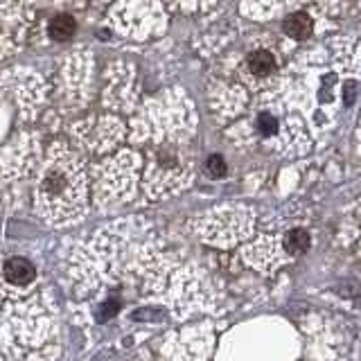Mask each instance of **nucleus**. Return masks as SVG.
<instances>
[{"label":"nucleus","mask_w":361,"mask_h":361,"mask_svg":"<svg viewBox=\"0 0 361 361\" xmlns=\"http://www.w3.org/2000/svg\"><path fill=\"white\" fill-rule=\"evenodd\" d=\"M259 124H262V131H264V133H269V131H274L276 120H274V118H269V116H262V120H259Z\"/></svg>","instance_id":"8"},{"label":"nucleus","mask_w":361,"mask_h":361,"mask_svg":"<svg viewBox=\"0 0 361 361\" xmlns=\"http://www.w3.org/2000/svg\"><path fill=\"white\" fill-rule=\"evenodd\" d=\"M248 71L255 73V75H269L276 71V59L274 54L267 52V50H257L248 56Z\"/></svg>","instance_id":"3"},{"label":"nucleus","mask_w":361,"mask_h":361,"mask_svg":"<svg viewBox=\"0 0 361 361\" xmlns=\"http://www.w3.org/2000/svg\"><path fill=\"white\" fill-rule=\"evenodd\" d=\"M3 274L7 278L9 285L14 287H27L30 282L34 280V267L23 257H11L5 262Z\"/></svg>","instance_id":"2"},{"label":"nucleus","mask_w":361,"mask_h":361,"mask_svg":"<svg viewBox=\"0 0 361 361\" xmlns=\"http://www.w3.org/2000/svg\"><path fill=\"white\" fill-rule=\"evenodd\" d=\"M285 32L293 39H305L312 32V20L307 14H293L285 20Z\"/></svg>","instance_id":"4"},{"label":"nucleus","mask_w":361,"mask_h":361,"mask_svg":"<svg viewBox=\"0 0 361 361\" xmlns=\"http://www.w3.org/2000/svg\"><path fill=\"white\" fill-rule=\"evenodd\" d=\"M208 172L212 176H224L226 174V163H224L221 156H212L210 158V161H208Z\"/></svg>","instance_id":"7"},{"label":"nucleus","mask_w":361,"mask_h":361,"mask_svg":"<svg viewBox=\"0 0 361 361\" xmlns=\"http://www.w3.org/2000/svg\"><path fill=\"white\" fill-rule=\"evenodd\" d=\"M310 248V235L305 231H291L287 235V251L291 253H305Z\"/></svg>","instance_id":"6"},{"label":"nucleus","mask_w":361,"mask_h":361,"mask_svg":"<svg viewBox=\"0 0 361 361\" xmlns=\"http://www.w3.org/2000/svg\"><path fill=\"white\" fill-rule=\"evenodd\" d=\"M84 172L73 154H59L45 167L39 183V208L52 219L75 214L84 203Z\"/></svg>","instance_id":"1"},{"label":"nucleus","mask_w":361,"mask_h":361,"mask_svg":"<svg viewBox=\"0 0 361 361\" xmlns=\"http://www.w3.org/2000/svg\"><path fill=\"white\" fill-rule=\"evenodd\" d=\"M50 34L56 41H66L75 34V20L71 16H56L50 25Z\"/></svg>","instance_id":"5"}]
</instances>
